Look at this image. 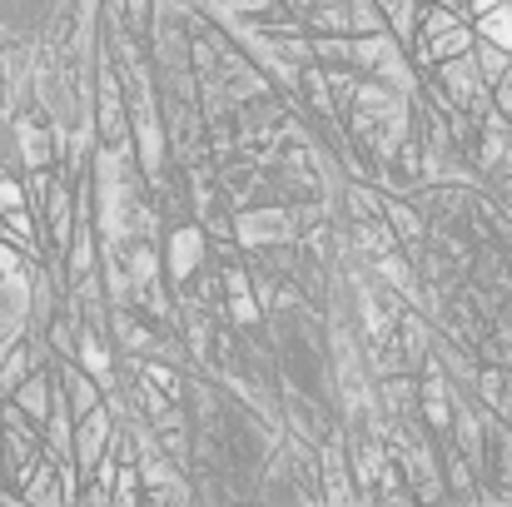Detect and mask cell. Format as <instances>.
I'll list each match as a JSON object with an SVG mask.
<instances>
[{
	"label": "cell",
	"mask_w": 512,
	"mask_h": 507,
	"mask_svg": "<svg viewBox=\"0 0 512 507\" xmlns=\"http://www.w3.org/2000/svg\"><path fill=\"white\" fill-rule=\"evenodd\" d=\"M204 264H209V234H204V224H199V219L170 224V259H165L170 289H184Z\"/></svg>",
	"instance_id": "1"
},
{
	"label": "cell",
	"mask_w": 512,
	"mask_h": 507,
	"mask_svg": "<svg viewBox=\"0 0 512 507\" xmlns=\"http://www.w3.org/2000/svg\"><path fill=\"white\" fill-rule=\"evenodd\" d=\"M473 30H478L483 40L512 50V0H498V5H488L483 15H473Z\"/></svg>",
	"instance_id": "2"
},
{
	"label": "cell",
	"mask_w": 512,
	"mask_h": 507,
	"mask_svg": "<svg viewBox=\"0 0 512 507\" xmlns=\"http://www.w3.org/2000/svg\"><path fill=\"white\" fill-rule=\"evenodd\" d=\"M473 60H478V75L488 80V85H498L503 75H508V65H512V50H503V45H493V40H473Z\"/></svg>",
	"instance_id": "3"
},
{
	"label": "cell",
	"mask_w": 512,
	"mask_h": 507,
	"mask_svg": "<svg viewBox=\"0 0 512 507\" xmlns=\"http://www.w3.org/2000/svg\"><path fill=\"white\" fill-rule=\"evenodd\" d=\"M488 5H498V0H468V10H473V15H483Z\"/></svg>",
	"instance_id": "4"
}]
</instances>
